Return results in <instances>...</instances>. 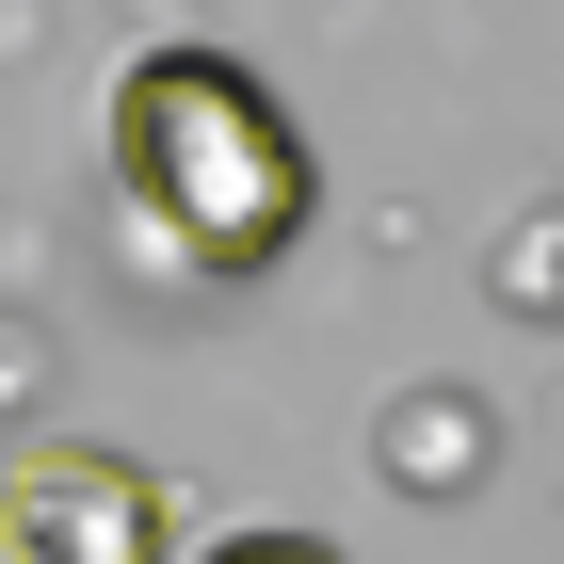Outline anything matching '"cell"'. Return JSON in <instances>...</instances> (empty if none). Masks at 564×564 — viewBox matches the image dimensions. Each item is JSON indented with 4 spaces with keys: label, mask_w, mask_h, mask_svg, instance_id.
Listing matches in <instances>:
<instances>
[{
    "label": "cell",
    "mask_w": 564,
    "mask_h": 564,
    "mask_svg": "<svg viewBox=\"0 0 564 564\" xmlns=\"http://www.w3.org/2000/svg\"><path fill=\"white\" fill-rule=\"evenodd\" d=\"M210 564H339V549H323V532H226Z\"/></svg>",
    "instance_id": "cell-3"
},
{
    "label": "cell",
    "mask_w": 564,
    "mask_h": 564,
    "mask_svg": "<svg viewBox=\"0 0 564 564\" xmlns=\"http://www.w3.org/2000/svg\"><path fill=\"white\" fill-rule=\"evenodd\" d=\"M0 549L17 564H162V484H145V452H17Z\"/></svg>",
    "instance_id": "cell-2"
},
{
    "label": "cell",
    "mask_w": 564,
    "mask_h": 564,
    "mask_svg": "<svg viewBox=\"0 0 564 564\" xmlns=\"http://www.w3.org/2000/svg\"><path fill=\"white\" fill-rule=\"evenodd\" d=\"M97 145H113L130 226L177 274H210V291H259L306 242V210H323V162H306L291 97H274L242 48H130Z\"/></svg>",
    "instance_id": "cell-1"
}]
</instances>
